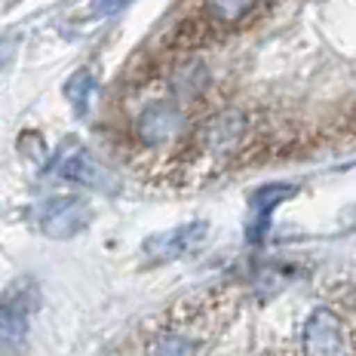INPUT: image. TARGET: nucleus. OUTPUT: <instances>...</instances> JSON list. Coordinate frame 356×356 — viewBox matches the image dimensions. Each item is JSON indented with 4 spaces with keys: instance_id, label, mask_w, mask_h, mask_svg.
Instances as JSON below:
<instances>
[{
    "instance_id": "f257e3e1",
    "label": "nucleus",
    "mask_w": 356,
    "mask_h": 356,
    "mask_svg": "<svg viewBox=\"0 0 356 356\" xmlns=\"http://www.w3.org/2000/svg\"><path fill=\"white\" fill-rule=\"evenodd\" d=\"M37 307H40V292H37L34 280H28V277L16 280L0 295V350H6V353L22 350Z\"/></svg>"
},
{
    "instance_id": "f03ea898",
    "label": "nucleus",
    "mask_w": 356,
    "mask_h": 356,
    "mask_svg": "<svg viewBox=\"0 0 356 356\" xmlns=\"http://www.w3.org/2000/svg\"><path fill=\"white\" fill-rule=\"evenodd\" d=\"M304 356H350V332L332 307H314L301 325Z\"/></svg>"
},
{
    "instance_id": "7ed1b4c3",
    "label": "nucleus",
    "mask_w": 356,
    "mask_h": 356,
    "mask_svg": "<svg viewBox=\"0 0 356 356\" xmlns=\"http://www.w3.org/2000/svg\"><path fill=\"white\" fill-rule=\"evenodd\" d=\"M89 221H92V206L83 197H53L37 212V225L49 240H71L86 231Z\"/></svg>"
},
{
    "instance_id": "20e7f679",
    "label": "nucleus",
    "mask_w": 356,
    "mask_h": 356,
    "mask_svg": "<svg viewBox=\"0 0 356 356\" xmlns=\"http://www.w3.org/2000/svg\"><path fill=\"white\" fill-rule=\"evenodd\" d=\"M206 234H209V225L206 221H191V225H178L166 234L147 236V243L142 246V255L147 264H166L175 261V258H184L191 252H197L203 246Z\"/></svg>"
},
{
    "instance_id": "39448f33",
    "label": "nucleus",
    "mask_w": 356,
    "mask_h": 356,
    "mask_svg": "<svg viewBox=\"0 0 356 356\" xmlns=\"http://www.w3.org/2000/svg\"><path fill=\"white\" fill-rule=\"evenodd\" d=\"M132 132H136V138L142 145H151V147L169 145L184 132V114L175 105H169V102H151L147 108L138 111Z\"/></svg>"
},
{
    "instance_id": "423d86ee",
    "label": "nucleus",
    "mask_w": 356,
    "mask_h": 356,
    "mask_svg": "<svg viewBox=\"0 0 356 356\" xmlns=\"http://www.w3.org/2000/svg\"><path fill=\"white\" fill-rule=\"evenodd\" d=\"M53 175L65 178V181H71V184H83V188H108L105 166H102L80 142H68L56 154Z\"/></svg>"
},
{
    "instance_id": "0eeeda50",
    "label": "nucleus",
    "mask_w": 356,
    "mask_h": 356,
    "mask_svg": "<svg viewBox=\"0 0 356 356\" xmlns=\"http://www.w3.org/2000/svg\"><path fill=\"white\" fill-rule=\"evenodd\" d=\"M289 197H295V184H264V188L252 191L249 209H246V240L261 243L267 231H270L273 209L280 203H286Z\"/></svg>"
},
{
    "instance_id": "6e6552de",
    "label": "nucleus",
    "mask_w": 356,
    "mask_h": 356,
    "mask_svg": "<svg viewBox=\"0 0 356 356\" xmlns=\"http://www.w3.org/2000/svg\"><path fill=\"white\" fill-rule=\"evenodd\" d=\"M65 95H68L71 108L80 117H89V111L95 105V95H99V77L89 68H80L77 74H71V80L65 83Z\"/></svg>"
},
{
    "instance_id": "1a4fd4ad",
    "label": "nucleus",
    "mask_w": 356,
    "mask_h": 356,
    "mask_svg": "<svg viewBox=\"0 0 356 356\" xmlns=\"http://www.w3.org/2000/svg\"><path fill=\"white\" fill-rule=\"evenodd\" d=\"M145 356H200V347L194 338H188L184 332L163 329L157 335L147 338Z\"/></svg>"
},
{
    "instance_id": "9d476101",
    "label": "nucleus",
    "mask_w": 356,
    "mask_h": 356,
    "mask_svg": "<svg viewBox=\"0 0 356 356\" xmlns=\"http://www.w3.org/2000/svg\"><path fill=\"white\" fill-rule=\"evenodd\" d=\"M258 0H206V16H209L215 25L231 28L240 25L243 19L255 10Z\"/></svg>"
},
{
    "instance_id": "9b49d317",
    "label": "nucleus",
    "mask_w": 356,
    "mask_h": 356,
    "mask_svg": "<svg viewBox=\"0 0 356 356\" xmlns=\"http://www.w3.org/2000/svg\"><path fill=\"white\" fill-rule=\"evenodd\" d=\"M240 136H243V120L236 114H225L209 123L203 142H209L212 151H225V147H234L240 142Z\"/></svg>"
},
{
    "instance_id": "f8f14e48",
    "label": "nucleus",
    "mask_w": 356,
    "mask_h": 356,
    "mask_svg": "<svg viewBox=\"0 0 356 356\" xmlns=\"http://www.w3.org/2000/svg\"><path fill=\"white\" fill-rule=\"evenodd\" d=\"M132 0H95V10L102 13V16H114V13H120L123 6H129Z\"/></svg>"
},
{
    "instance_id": "ddd939ff",
    "label": "nucleus",
    "mask_w": 356,
    "mask_h": 356,
    "mask_svg": "<svg viewBox=\"0 0 356 356\" xmlns=\"http://www.w3.org/2000/svg\"><path fill=\"white\" fill-rule=\"evenodd\" d=\"M0 62H3V49H0Z\"/></svg>"
}]
</instances>
